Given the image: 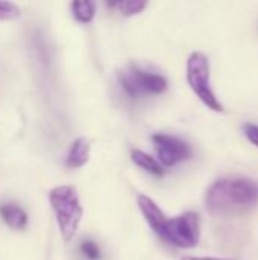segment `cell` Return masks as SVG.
<instances>
[{"mask_svg": "<svg viewBox=\"0 0 258 260\" xmlns=\"http://www.w3.org/2000/svg\"><path fill=\"white\" fill-rule=\"evenodd\" d=\"M21 14L20 8L9 2H0V21H9L18 18Z\"/></svg>", "mask_w": 258, "mask_h": 260, "instance_id": "7c38bea8", "label": "cell"}, {"mask_svg": "<svg viewBox=\"0 0 258 260\" xmlns=\"http://www.w3.org/2000/svg\"><path fill=\"white\" fill-rule=\"evenodd\" d=\"M131 157H132V161L140 166L141 169H144L146 172L155 175V177H161L164 175V171H163V166L151 155H148L146 152L140 151V149H134L131 152Z\"/></svg>", "mask_w": 258, "mask_h": 260, "instance_id": "9c48e42d", "label": "cell"}, {"mask_svg": "<svg viewBox=\"0 0 258 260\" xmlns=\"http://www.w3.org/2000/svg\"><path fill=\"white\" fill-rule=\"evenodd\" d=\"M258 204V186L248 178H219L205 192V209L216 218H240Z\"/></svg>", "mask_w": 258, "mask_h": 260, "instance_id": "6da1fadb", "label": "cell"}, {"mask_svg": "<svg viewBox=\"0 0 258 260\" xmlns=\"http://www.w3.org/2000/svg\"><path fill=\"white\" fill-rule=\"evenodd\" d=\"M49 201L64 242H70L75 238L84 216V209L78 192L71 186H58L49 192Z\"/></svg>", "mask_w": 258, "mask_h": 260, "instance_id": "3957f363", "label": "cell"}, {"mask_svg": "<svg viewBox=\"0 0 258 260\" xmlns=\"http://www.w3.org/2000/svg\"><path fill=\"white\" fill-rule=\"evenodd\" d=\"M181 260H231V259H217V257H195V256H184Z\"/></svg>", "mask_w": 258, "mask_h": 260, "instance_id": "9a60e30c", "label": "cell"}, {"mask_svg": "<svg viewBox=\"0 0 258 260\" xmlns=\"http://www.w3.org/2000/svg\"><path fill=\"white\" fill-rule=\"evenodd\" d=\"M243 134L254 146L258 148V125H254V123L243 125Z\"/></svg>", "mask_w": 258, "mask_h": 260, "instance_id": "5bb4252c", "label": "cell"}, {"mask_svg": "<svg viewBox=\"0 0 258 260\" xmlns=\"http://www.w3.org/2000/svg\"><path fill=\"white\" fill-rule=\"evenodd\" d=\"M138 209L152 232L176 248H193L199 242L201 221L198 213L186 212L175 218H167L158 204L146 195L137 198Z\"/></svg>", "mask_w": 258, "mask_h": 260, "instance_id": "7a4b0ae2", "label": "cell"}, {"mask_svg": "<svg viewBox=\"0 0 258 260\" xmlns=\"http://www.w3.org/2000/svg\"><path fill=\"white\" fill-rule=\"evenodd\" d=\"M119 82L123 91L132 99L148 94H161L167 90V79L164 76L148 72L135 64L128 66L119 73Z\"/></svg>", "mask_w": 258, "mask_h": 260, "instance_id": "5b68a950", "label": "cell"}, {"mask_svg": "<svg viewBox=\"0 0 258 260\" xmlns=\"http://www.w3.org/2000/svg\"><path fill=\"white\" fill-rule=\"evenodd\" d=\"M152 142L155 143L160 163L166 168L176 166L192 157L190 145L175 136L157 133L152 136Z\"/></svg>", "mask_w": 258, "mask_h": 260, "instance_id": "8992f818", "label": "cell"}, {"mask_svg": "<svg viewBox=\"0 0 258 260\" xmlns=\"http://www.w3.org/2000/svg\"><path fill=\"white\" fill-rule=\"evenodd\" d=\"M81 251L82 254L90 260H99L100 259V248L96 242L87 239L81 244Z\"/></svg>", "mask_w": 258, "mask_h": 260, "instance_id": "4fadbf2b", "label": "cell"}, {"mask_svg": "<svg viewBox=\"0 0 258 260\" xmlns=\"http://www.w3.org/2000/svg\"><path fill=\"white\" fill-rule=\"evenodd\" d=\"M0 216L14 230H23L27 225L26 212L21 207L15 206V204H3V206H0Z\"/></svg>", "mask_w": 258, "mask_h": 260, "instance_id": "ba28073f", "label": "cell"}, {"mask_svg": "<svg viewBox=\"0 0 258 260\" xmlns=\"http://www.w3.org/2000/svg\"><path fill=\"white\" fill-rule=\"evenodd\" d=\"M109 6L111 8H117L122 15L131 17V15L140 14L148 6V3L146 2H140V0H122V2L109 3Z\"/></svg>", "mask_w": 258, "mask_h": 260, "instance_id": "8fae6325", "label": "cell"}, {"mask_svg": "<svg viewBox=\"0 0 258 260\" xmlns=\"http://www.w3.org/2000/svg\"><path fill=\"white\" fill-rule=\"evenodd\" d=\"M90 151H91V146L87 137L76 139L70 146V151L67 155V166L70 169H79L85 166L90 158Z\"/></svg>", "mask_w": 258, "mask_h": 260, "instance_id": "52a82bcc", "label": "cell"}, {"mask_svg": "<svg viewBox=\"0 0 258 260\" xmlns=\"http://www.w3.org/2000/svg\"><path fill=\"white\" fill-rule=\"evenodd\" d=\"M187 82L199 101L216 113H222L224 107L219 102L210 82V61L205 53L193 52L187 59Z\"/></svg>", "mask_w": 258, "mask_h": 260, "instance_id": "277c9868", "label": "cell"}, {"mask_svg": "<svg viewBox=\"0 0 258 260\" xmlns=\"http://www.w3.org/2000/svg\"><path fill=\"white\" fill-rule=\"evenodd\" d=\"M70 8H71V14L76 21L85 23V24L93 21L94 14H96V6L93 2H87V0L85 2H73L70 5Z\"/></svg>", "mask_w": 258, "mask_h": 260, "instance_id": "30bf717a", "label": "cell"}]
</instances>
